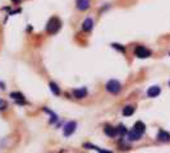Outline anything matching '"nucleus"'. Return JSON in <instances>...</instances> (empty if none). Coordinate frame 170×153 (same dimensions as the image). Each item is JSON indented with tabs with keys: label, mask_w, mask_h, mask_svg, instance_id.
Here are the masks:
<instances>
[{
	"label": "nucleus",
	"mask_w": 170,
	"mask_h": 153,
	"mask_svg": "<svg viewBox=\"0 0 170 153\" xmlns=\"http://www.w3.org/2000/svg\"><path fill=\"white\" fill-rule=\"evenodd\" d=\"M60 28H61V20L56 16H54L47 20L45 30L49 35H55V33H58L60 31Z\"/></svg>",
	"instance_id": "1"
},
{
	"label": "nucleus",
	"mask_w": 170,
	"mask_h": 153,
	"mask_svg": "<svg viewBox=\"0 0 170 153\" xmlns=\"http://www.w3.org/2000/svg\"><path fill=\"white\" fill-rule=\"evenodd\" d=\"M106 91L113 93V94H116L120 92V89H122V84H120L118 81H115V79H111V81H109L108 83H106Z\"/></svg>",
	"instance_id": "2"
},
{
	"label": "nucleus",
	"mask_w": 170,
	"mask_h": 153,
	"mask_svg": "<svg viewBox=\"0 0 170 153\" xmlns=\"http://www.w3.org/2000/svg\"><path fill=\"white\" fill-rule=\"evenodd\" d=\"M151 50L146 49L145 46H137L136 49H134V55H136L137 57H139V59H146V57H150L151 56Z\"/></svg>",
	"instance_id": "3"
},
{
	"label": "nucleus",
	"mask_w": 170,
	"mask_h": 153,
	"mask_svg": "<svg viewBox=\"0 0 170 153\" xmlns=\"http://www.w3.org/2000/svg\"><path fill=\"white\" fill-rule=\"evenodd\" d=\"M76 8L79 12H86L91 8V0H76Z\"/></svg>",
	"instance_id": "4"
},
{
	"label": "nucleus",
	"mask_w": 170,
	"mask_h": 153,
	"mask_svg": "<svg viewBox=\"0 0 170 153\" xmlns=\"http://www.w3.org/2000/svg\"><path fill=\"white\" fill-rule=\"evenodd\" d=\"M76 126H77V124H76L74 121H69L67 125L64 126V135H65V137L72 135V134L76 132Z\"/></svg>",
	"instance_id": "5"
},
{
	"label": "nucleus",
	"mask_w": 170,
	"mask_h": 153,
	"mask_svg": "<svg viewBox=\"0 0 170 153\" xmlns=\"http://www.w3.org/2000/svg\"><path fill=\"white\" fill-rule=\"evenodd\" d=\"M10 97L17 102L18 105H24L26 104V100H24V96L22 93H19V92H12L10 93Z\"/></svg>",
	"instance_id": "6"
},
{
	"label": "nucleus",
	"mask_w": 170,
	"mask_h": 153,
	"mask_svg": "<svg viewBox=\"0 0 170 153\" xmlns=\"http://www.w3.org/2000/svg\"><path fill=\"white\" fill-rule=\"evenodd\" d=\"M92 28H94V19L92 18H86L83 22V24H82V30L84 32H90L92 31Z\"/></svg>",
	"instance_id": "7"
},
{
	"label": "nucleus",
	"mask_w": 170,
	"mask_h": 153,
	"mask_svg": "<svg viewBox=\"0 0 170 153\" xmlns=\"http://www.w3.org/2000/svg\"><path fill=\"white\" fill-rule=\"evenodd\" d=\"M160 92H161L160 87L153 86V87H150V88L147 89V96L148 97H156V96H159V94H160Z\"/></svg>",
	"instance_id": "8"
},
{
	"label": "nucleus",
	"mask_w": 170,
	"mask_h": 153,
	"mask_svg": "<svg viewBox=\"0 0 170 153\" xmlns=\"http://www.w3.org/2000/svg\"><path fill=\"white\" fill-rule=\"evenodd\" d=\"M157 139L160 142H169L170 140V134L168 132H165V130H160V132L157 133Z\"/></svg>",
	"instance_id": "9"
},
{
	"label": "nucleus",
	"mask_w": 170,
	"mask_h": 153,
	"mask_svg": "<svg viewBox=\"0 0 170 153\" xmlns=\"http://www.w3.org/2000/svg\"><path fill=\"white\" fill-rule=\"evenodd\" d=\"M73 96L76 98H84L87 96V89L86 88H79V89H74L73 91Z\"/></svg>",
	"instance_id": "10"
},
{
	"label": "nucleus",
	"mask_w": 170,
	"mask_h": 153,
	"mask_svg": "<svg viewBox=\"0 0 170 153\" xmlns=\"http://www.w3.org/2000/svg\"><path fill=\"white\" fill-rule=\"evenodd\" d=\"M133 130H136L137 133H139L141 135H142V134L145 133V130H146V126H145V124H143L142 121H137L136 124H134Z\"/></svg>",
	"instance_id": "11"
},
{
	"label": "nucleus",
	"mask_w": 170,
	"mask_h": 153,
	"mask_svg": "<svg viewBox=\"0 0 170 153\" xmlns=\"http://www.w3.org/2000/svg\"><path fill=\"white\" fill-rule=\"evenodd\" d=\"M104 132H105L106 135L110 137V138H114V137H116V134H118L116 128H113V126H106Z\"/></svg>",
	"instance_id": "12"
},
{
	"label": "nucleus",
	"mask_w": 170,
	"mask_h": 153,
	"mask_svg": "<svg viewBox=\"0 0 170 153\" xmlns=\"http://www.w3.org/2000/svg\"><path fill=\"white\" fill-rule=\"evenodd\" d=\"M127 137H128L129 140H138L141 138V134L137 133L136 130H131V132H127Z\"/></svg>",
	"instance_id": "13"
},
{
	"label": "nucleus",
	"mask_w": 170,
	"mask_h": 153,
	"mask_svg": "<svg viewBox=\"0 0 170 153\" xmlns=\"http://www.w3.org/2000/svg\"><path fill=\"white\" fill-rule=\"evenodd\" d=\"M49 86H50V89H51V92L55 94V96H59V94H60V89H59V87L56 86L54 82H50V83H49Z\"/></svg>",
	"instance_id": "14"
},
{
	"label": "nucleus",
	"mask_w": 170,
	"mask_h": 153,
	"mask_svg": "<svg viewBox=\"0 0 170 153\" xmlns=\"http://www.w3.org/2000/svg\"><path fill=\"white\" fill-rule=\"evenodd\" d=\"M133 112H134V106H125L124 107V110H123V115L124 116H131V115H133Z\"/></svg>",
	"instance_id": "15"
},
{
	"label": "nucleus",
	"mask_w": 170,
	"mask_h": 153,
	"mask_svg": "<svg viewBox=\"0 0 170 153\" xmlns=\"http://www.w3.org/2000/svg\"><path fill=\"white\" fill-rule=\"evenodd\" d=\"M6 108H8V102L3 98H0V111H5Z\"/></svg>",
	"instance_id": "16"
},
{
	"label": "nucleus",
	"mask_w": 170,
	"mask_h": 153,
	"mask_svg": "<svg viewBox=\"0 0 170 153\" xmlns=\"http://www.w3.org/2000/svg\"><path fill=\"white\" fill-rule=\"evenodd\" d=\"M111 46L114 47V49H116V50H119L122 54H125V47H124L123 45H119V43H113Z\"/></svg>",
	"instance_id": "17"
},
{
	"label": "nucleus",
	"mask_w": 170,
	"mask_h": 153,
	"mask_svg": "<svg viewBox=\"0 0 170 153\" xmlns=\"http://www.w3.org/2000/svg\"><path fill=\"white\" fill-rule=\"evenodd\" d=\"M116 132H118V134L123 135V134H127V129L124 126H119V129H116Z\"/></svg>",
	"instance_id": "18"
},
{
	"label": "nucleus",
	"mask_w": 170,
	"mask_h": 153,
	"mask_svg": "<svg viewBox=\"0 0 170 153\" xmlns=\"http://www.w3.org/2000/svg\"><path fill=\"white\" fill-rule=\"evenodd\" d=\"M92 149H97V152H98V153H113V152H109V151L100 149V148H97V147H92Z\"/></svg>",
	"instance_id": "19"
},
{
	"label": "nucleus",
	"mask_w": 170,
	"mask_h": 153,
	"mask_svg": "<svg viewBox=\"0 0 170 153\" xmlns=\"http://www.w3.org/2000/svg\"><path fill=\"white\" fill-rule=\"evenodd\" d=\"M10 2H12L13 4H16V5H18V4H20V3H22V0H10Z\"/></svg>",
	"instance_id": "20"
},
{
	"label": "nucleus",
	"mask_w": 170,
	"mask_h": 153,
	"mask_svg": "<svg viewBox=\"0 0 170 153\" xmlns=\"http://www.w3.org/2000/svg\"><path fill=\"white\" fill-rule=\"evenodd\" d=\"M169 86H170V82H169Z\"/></svg>",
	"instance_id": "21"
},
{
	"label": "nucleus",
	"mask_w": 170,
	"mask_h": 153,
	"mask_svg": "<svg viewBox=\"0 0 170 153\" xmlns=\"http://www.w3.org/2000/svg\"><path fill=\"white\" fill-rule=\"evenodd\" d=\"M169 56H170V53H169Z\"/></svg>",
	"instance_id": "22"
}]
</instances>
